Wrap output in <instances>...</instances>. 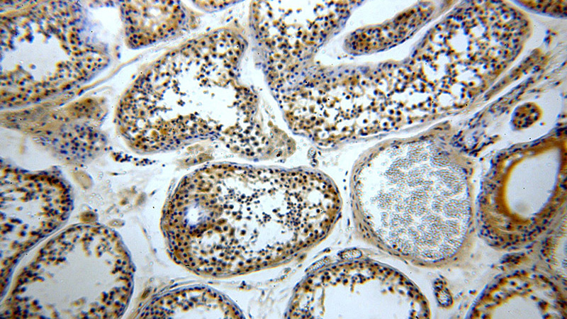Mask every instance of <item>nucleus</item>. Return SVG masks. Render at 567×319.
<instances>
[{"instance_id": "f257e3e1", "label": "nucleus", "mask_w": 567, "mask_h": 319, "mask_svg": "<svg viewBox=\"0 0 567 319\" xmlns=\"http://www.w3.org/2000/svg\"><path fill=\"white\" fill-rule=\"evenodd\" d=\"M339 207L336 188L320 173L213 165L180 182L162 228L176 262L225 277L277 264L316 242Z\"/></svg>"}, {"instance_id": "f03ea898", "label": "nucleus", "mask_w": 567, "mask_h": 319, "mask_svg": "<svg viewBox=\"0 0 567 319\" xmlns=\"http://www.w3.org/2000/svg\"><path fill=\"white\" fill-rule=\"evenodd\" d=\"M413 289L398 272L364 261L329 267L296 289L289 310L298 318H391L412 298Z\"/></svg>"}, {"instance_id": "7ed1b4c3", "label": "nucleus", "mask_w": 567, "mask_h": 319, "mask_svg": "<svg viewBox=\"0 0 567 319\" xmlns=\"http://www.w3.org/2000/svg\"><path fill=\"white\" fill-rule=\"evenodd\" d=\"M72 198L66 183L48 173L1 169V245L21 248L57 229L67 218Z\"/></svg>"}, {"instance_id": "20e7f679", "label": "nucleus", "mask_w": 567, "mask_h": 319, "mask_svg": "<svg viewBox=\"0 0 567 319\" xmlns=\"http://www.w3.org/2000/svg\"><path fill=\"white\" fill-rule=\"evenodd\" d=\"M153 317L240 318V310L226 297L206 288H186L169 293L152 307Z\"/></svg>"}]
</instances>
